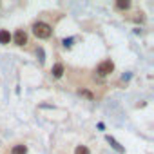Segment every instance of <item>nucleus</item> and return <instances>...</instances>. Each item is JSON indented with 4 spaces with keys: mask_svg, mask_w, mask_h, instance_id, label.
<instances>
[{
    "mask_svg": "<svg viewBox=\"0 0 154 154\" xmlns=\"http://www.w3.org/2000/svg\"><path fill=\"white\" fill-rule=\"evenodd\" d=\"M112 71H114V62H112L111 58L102 60V62L94 67V72H96L98 76H109Z\"/></svg>",
    "mask_w": 154,
    "mask_h": 154,
    "instance_id": "obj_3",
    "label": "nucleus"
},
{
    "mask_svg": "<svg viewBox=\"0 0 154 154\" xmlns=\"http://www.w3.org/2000/svg\"><path fill=\"white\" fill-rule=\"evenodd\" d=\"M74 154H91V149L87 145H76Z\"/></svg>",
    "mask_w": 154,
    "mask_h": 154,
    "instance_id": "obj_8",
    "label": "nucleus"
},
{
    "mask_svg": "<svg viewBox=\"0 0 154 154\" xmlns=\"http://www.w3.org/2000/svg\"><path fill=\"white\" fill-rule=\"evenodd\" d=\"M63 72H65V65H63V62H56V63L51 67V74H53V78H62Z\"/></svg>",
    "mask_w": 154,
    "mask_h": 154,
    "instance_id": "obj_4",
    "label": "nucleus"
},
{
    "mask_svg": "<svg viewBox=\"0 0 154 154\" xmlns=\"http://www.w3.org/2000/svg\"><path fill=\"white\" fill-rule=\"evenodd\" d=\"M11 42L17 45V47H26L29 44V36H27V31L24 27H18L15 31V35H11Z\"/></svg>",
    "mask_w": 154,
    "mask_h": 154,
    "instance_id": "obj_2",
    "label": "nucleus"
},
{
    "mask_svg": "<svg viewBox=\"0 0 154 154\" xmlns=\"http://www.w3.org/2000/svg\"><path fill=\"white\" fill-rule=\"evenodd\" d=\"M107 140H109V141H111V143H112V147H114V149H116V150H118V152H123V149H122V147H120V145H118V143H116V141H114V140H112V138H111V136H107Z\"/></svg>",
    "mask_w": 154,
    "mask_h": 154,
    "instance_id": "obj_9",
    "label": "nucleus"
},
{
    "mask_svg": "<svg viewBox=\"0 0 154 154\" xmlns=\"http://www.w3.org/2000/svg\"><path fill=\"white\" fill-rule=\"evenodd\" d=\"M114 9H118V11H129L131 9V2L129 0H118V2H114Z\"/></svg>",
    "mask_w": 154,
    "mask_h": 154,
    "instance_id": "obj_7",
    "label": "nucleus"
},
{
    "mask_svg": "<svg viewBox=\"0 0 154 154\" xmlns=\"http://www.w3.org/2000/svg\"><path fill=\"white\" fill-rule=\"evenodd\" d=\"M0 44H2V45H9L11 44V33H9V29H0Z\"/></svg>",
    "mask_w": 154,
    "mask_h": 154,
    "instance_id": "obj_5",
    "label": "nucleus"
},
{
    "mask_svg": "<svg viewBox=\"0 0 154 154\" xmlns=\"http://www.w3.org/2000/svg\"><path fill=\"white\" fill-rule=\"evenodd\" d=\"M31 31H33V35L38 38V40H49L51 36H53V26L49 24V22H45V20H35L33 22V26H31Z\"/></svg>",
    "mask_w": 154,
    "mask_h": 154,
    "instance_id": "obj_1",
    "label": "nucleus"
},
{
    "mask_svg": "<svg viewBox=\"0 0 154 154\" xmlns=\"http://www.w3.org/2000/svg\"><path fill=\"white\" fill-rule=\"evenodd\" d=\"M11 154H27V145L26 143H17L11 147Z\"/></svg>",
    "mask_w": 154,
    "mask_h": 154,
    "instance_id": "obj_6",
    "label": "nucleus"
}]
</instances>
